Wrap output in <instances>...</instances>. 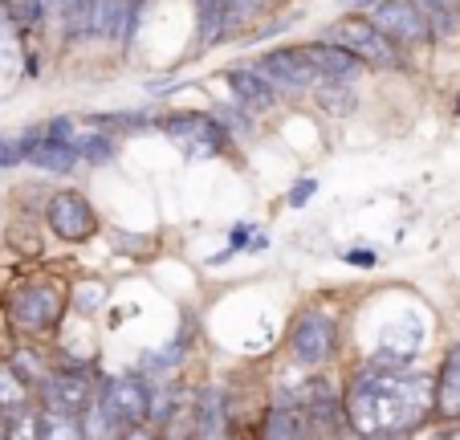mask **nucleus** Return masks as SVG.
Returning a JSON list of instances; mask_svg holds the SVG:
<instances>
[{
    "label": "nucleus",
    "mask_w": 460,
    "mask_h": 440,
    "mask_svg": "<svg viewBox=\"0 0 460 440\" xmlns=\"http://www.w3.org/2000/svg\"><path fill=\"white\" fill-rule=\"evenodd\" d=\"M342 408L350 436H411L432 424V375L367 359L342 383Z\"/></svg>",
    "instance_id": "obj_1"
},
{
    "label": "nucleus",
    "mask_w": 460,
    "mask_h": 440,
    "mask_svg": "<svg viewBox=\"0 0 460 440\" xmlns=\"http://www.w3.org/2000/svg\"><path fill=\"white\" fill-rule=\"evenodd\" d=\"M0 306L21 330V338H53L66 330V314H70V285L53 274H33L21 282L4 285Z\"/></svg>",
    "instance_id": "obj_2"
},
{
    "label": "nucleus",
    "mask_w": 460,
    "mask_h": 440,
    "mask_svg": "<svg viewBox=\"0 0 460 440\" xmlns=\"http://www.w3.org/2000/svg\"><path fill=\"white\" fill-rule=\"evenodd\" d=\"M339 346H342V319L322 302L302 306L286 330V359L294 363L297 372L331 367L339 359Z\"/></svg>",
    "instance_id": "obj_3"
},
{
    "label": "nucleus",
    "mask_w": 460,
    "mask_h": 440,
    "mask_svg": "<svg viewBox=\"0 0 460 440\" xmlns=\"http://www.w3.org/2000/svg\"><path fill=\"white\" fill-rule=\"evenodd\" d=\"M318 37H326V41H334V45H342V49H350L367 69H383V74L408 69V53H403L400 45L391 41V37H383L379 29H375L371 21L363 17V13H347V17H334L331 25H322Z\"/></svg>",
    "instance_id": "obj_4"
},
{
    "label": "nucleus",
    "mask_w": 460,
    "mask_h": 440,
    "mask_svg": "<svg viewBox=\"0 0 460 440\" xmlns=\"http://www.w3.org/2000/svg\"><path fill=\"white\" fill-rule=\"evenodd\" d=\"M155 130H164L188 159H217L233 147L225 122L208 111H164L155 114Z\"/></svg>",
    "instance_id": "obj_5"
},
{
    "label": "nucleus",
    "mask_w": 460,
    "mask_h": 440,
    "mask_svg": "<svg viewBox=\"0 0 460 440\" xmlns=\"http://www.w3.org/2000/svg\"><path fill=\"white\" fill-rule=\"evenodd\" d=\"M94 391H98L94 367H82V363H53V372L33 388V400L45 408V412L78 424V416L94 404Z\"/></svg>",
    "instance_id": "obj_6"
},
{
    "label": "nucleus",
    "mask_w": 460,
    "mask_h": 440,
    "mask_svg": "<svg viewBox=\"0 0 460 440\" xmlns=\"http://www.w3.org/2000/svg\"><path fill=\"white\" fill-rule=\"evenodd\" d=\"M350 13H363V17L371 21L383 37H391L408 58L436 45L432 29H428V21L420 17V9L411 0H350Z\"/></svg>",
    "instance_id": "obj_7"
},
{
    "label": "nucleus",
    "mask_w": 460,
    "mask_h": 440,
    "mask_svg": "<svg viewBox=\"0 0 460 440\" xmlns=\"http://www.w3.org/2000/svg\"><path fill=\"white\" fill-rule=\"evenodd\" d=\"M41 225L49 229L61 245H86L98 237L102 220H98V208L90 204L78 188H58V192H49L41 204Z\"/></svg>",
    "instance_id": "obj_8"
},
{
    "label": "nucleus",
    "mask_w": 460,
    "mask_h": 440,
    "mask_svg": "<svg viewBox=\"0 0 460 440\" xmlns=\"http://www.w3.org/2000/svg\"><path fill=\"white\" fill-rule=\"evenodd\" d=\"M257 69L270 78V86L278 90L281 98L310 94V90L318 86V74H314V66L302 58L297 45H286V49H265L257 58Z\"/></svg>",
    "instance_id": "obj_9"
},
{
    "label": "nucleus",
    "mask_w": 460,
    "mask_h": 440,
    "mask_svg": "<svg viewBox=\"0 0 460 440\" xmlns=\"http://www.w3.org/2000/svg\"><path fill=\"white\" fill-rule=\"evenodd\" d=\"M188 432L191 436H212V440L233 432V391H228V383H204V388L191 391Z\"/></svg>",
    "instance_id": "obj_10"
},
{
    "label": "nucleus",
    "mask_w": 460,
    "mask_h": 440,
    "mask_svg": "<svg viewBox=\"0 0 460 440\" xmlns=\"http://www.w3.org/2000/svg\"><path fill=\"white\" fill-rule=\"evenodd\" d=\"M225 86L228 94H233L236 106H244L249 114H273L281 106V94L270 86V78L257 69V61L252 66H228L225 69Z\"/></svg>",
    "instance_id": "obj_11"
},
{
    "label": "nucleus",
    "mask_w": 460,
    "mask_h": 440,
    "mask_svg": "<svg viewBox=\"0 0 460 440\" xmlns=\"http://www.w3.org/2000/svg\"><path fill=\"white\" fill-rule=\"evenodd\" d=\"M432 420L460 424V338L444 346L432 372Z\"/></svg>",
    "instance_id": "obj_12"
},
{
    "label": "nucleus",
    "mask_w": 460,
    "mask_h": 440,
    "mask_svg": "<svg viewBox=\"0 0 460 440\" xmlns=\"http://www.w3.org/2000/svg\"><path fill=\"white\" fill-rule=\"evenodd\" d=\"M297 49H302V58L314 66V74H318V82L322 78H347V82H355L358 74H363V61L355 58L350 49H342V45H334V41H326V37H310V41H297Z\"/></svg>",
    "instance_id": "obj_13"
},
{
    "label": "nucleus",
    "mask_w": 460,
    "mask_h": 440,
    "mask_svg": "<svg viewBox=\"0 0 460 440\" xmlns=\"http://www.w3.org/2000/svg\"><path fill=\"white\" fill-rule=\"evenodd\" d=\"M25 164H33L37 172H49V175H70V172H78L82 159H78V151H74V143L37 135L33 143L25 147Z\"/></svg>",
    "instance_id": "obj_14"
},
{
    "label": "nucleus",
    "mask_w": 460,
    "mask_h": 440,
    "mask_svg": "<svg viewBox=\"0 0 460 440\" xmlns=\"http://www.w3.org/2000/svg\"><path fill=\"white\" fill-rule=\"evenodd\" d=\"M436 45H460V0H411Z\"/></svg>",
    "instance_id": "obj_15"
},
{
    "label": "nucleus",
    "mask_w": 460,
    "mask_h": 440,
    "mask_svg": "<svg viewBox=\"0 0 460 440\" xmlns=\"http://www.w3.org/2000/svg\"><path fill=\"white\" fill-rule=\"evenodd\" d=\"M74 151H78L82 164L102 167V164H114V156H119V139L102 127H90V130H78V135H74Z\"/></svg>",
    "instance_id": "obj_16"
},
{
    "label": "nucleus",
    "mask_w": 460,
    "mask_h": 440,
    "mask_svg": "<svg viewBox=\"0 0 460 440\" xmlns=\"http://www.w3.org/2000/svg\"><path fill=\"white\" fill-rule=\"evenodd\" d=\"M314 98H318V106L326 114H334V119H342V114H350L355 111V103H358V94H355V86H350L347 78H322L318 86L310 90Z\"/></svg>",
    "instance_id": "obj_17"
},
{
    "label": "nucleus",
    "mask_w": 460,
    "mask_h": 440,
    "mask_svg": "<svg viewBox=\"0 0 460 440\" xmlns=\"http://www.w3.org/2000/svg\"><path fill=\"white\" fill-rule=\"evenodd\" d=\"M4 245L17 249V257H25V261H41V253H45V241H41L37 220H17V225L4 233Z\"/></svg>",
    "instance_id": "obj_18"
},
{
    "label": "nucleus",
    "mask_w": 460,
    "mask_h": 440,
    "mask_svg": "<svg viewBox=\"0 0 460 440\" xmlns=\"http://www.w3.org/2000/svg\"><path fill=\"white\" fill-rule=\"evenodd\" d=\"M106 298H111L106 282H78V285H70V310L78 314V319H94V314L106 306Z\"/></svg>",
    "instance_id": "obj_19"
},
{
    "label": "nucleus",
    "mask_w": 460,
    "mask_h": 440,
    "mask_svg": "<svg viewBox=\"0 0 460 440\" xmlns=\"http://www.w3.org/2000/svg\"><path fill=\"white\" fill-rule=\"evenodd\" d=\"M33 404V388L13 372L9 363H0V408L4 412H21V408Z\"/></svg>",
    "instance_id": "obj_20"
},
{
    "label": "nucleus",
    "mask_w": 460,
    "mask_h": 440,
    "mask_svg": "<svg viewBox=\"0 0 460 440\" xmlns=\"http://www.w3.org/2000/svg\"><path fill=\"white\" fill-rule=\"evenodd\" d=\"M21 346V330L13 327V319L4 314V306H0V363H9V355Z\"/></svg>",
    "instance_id": "obj_21"
},
{
    "label": "nucleus",
    "mask_w": 460,
    "mask_h": 440,
    "mask_svg": "<svg viewBox=\"0 0 460 440\" xmlns=\"http://www.w3.org/2000/svg\"><path fill=\"white\" fill-rule=\"evenodd\" d=\"M41 135L45 139H61V143H74V135H78V119H49V122H41Z\"/></svg>",
    "instance_id": "obj_22"
},
{
    "label": "nucleus",
    "mask_w": 460,
    "mask_h": 440,
    "mask_svg": "<svg viewBox=\"0 0 460 440\" xmlns=\"http://www.w3.org/2000/svg\"><path fill=\"white\" fill-rule=\"evenodd\" d=\"M17 164H21L17 143H13L9 135H0V172H9V167H17Z\"/></svg>",
    "instance_id": "obj_23"
},
{
    "label": "nucleus",
    "mask_w": 460,
    "mask_h": 440,
    "mask_svg": "<svg viewBox=\"0 0 460 440\" xmlns=\"http://www.w3.org/2000/svg\"><path fill=\"white\" fill-rule=\"evenodd\" d=\"M314 188H318V184H314V180H297V184H294V188H289L286 204H289V208H302V204H305V200H310V196H314Z\"/></svg>",
    "instance_id": "obj_24"
},
{
    "label": "nucleus",
    "mask_w": 460,
    "mask_h": 440,
    "mask_svg": "<svg viewBox=\"0 0 460 440\" xmlns=\"http://www.w3.org/2000/svg\"><path fill=\"white\" fill-rule=\"evenodd\" d=\"M265 9H270V0H236V13H241V21L257 17V13H265Z\"/></svg>",
    "instance_id": "obj_25"
},
{
    "label": "nucleus",
    "mask_w": 460,
    "mask_h": 440,
    "mask_svg": "<svg viewBox=\"0 0 460 440\" xmlns=\"http://www.w3.org/2000/svg\"><path fill=\"white\" fill-rule=\"evenodd\" d=\"M342 261H347V265H375V249H347L342 253Z\"/></svg>",
    "instance_id": "obj_26"
},
{
    "label": "nucleus",
    "mask_w": 460,
    "mask_h": 440,
    "mask_svg": "<svg viewBox=\"0 0 460 440\" xmlns=\"http://www.w3.org/2000/svg\"><path fill=\"white\" fill-rule=\"evenodd\" d=\"M13 428H17V412H4V408H0V440L13 436Z\"/></svg>",
    "instance_id": "obj_27"
}]
</instances>
